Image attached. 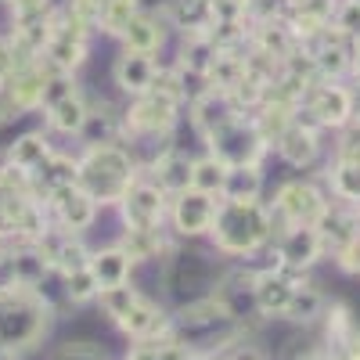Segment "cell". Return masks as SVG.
I'll return each mask as SVG.
<instances>
[{"label":"cell","mask_w":360,"mask_h":360,"mask_svg":"<svg viewBox=\"0 0 360 360\" xmlns=\"http://www.w3.org/2000/svg\"><path fill=\"white\" fill-rule=\"evenodd\" d=\"M295 119L317 130H342L353 123V90L339 79H317L295 108Z\"/></svg>","instance_id":"7"},{"label":"cell","mask_w":360,"mask_h":360,"mask_svg":"<svg viewBox=\"0 0 360 360\" xmlns=\"http://www.w3.org/2000/svg\"><path fill=\"white\" fill-rule=\"evenodd\" d=\"M227 169H231V166H227L224 159H217L213 152L198 155V159H195V173H191V188H198V191H205V195L220 198V195H224Z\"/></svg>","instance_id":"38"},{"label":"cell","mask_w":360,"mask_h":360,"mask_svg":"<svg viewBox=\"0 0 360 360\" xmlns=\"http://www.w3.org/2000/svg\"><path fill=\"white\" fill-rule=\"evenodd\" d=\"M0 238L11 245V220H8V195H4V188H0Z\"/></svg>","instance_id":"50"},{"label":"cell","mask_w":360,"mask_h":360,"mask_svg":"<svg viewBox=\"0 0 360 360\" xmlns=\"http://www.w3.org/2000/svg\"><path fill=\"white\" fill-rule=\"evenodd\" d=\"M270 238H274V224H270V205L263 202H227L220 198L213 227H209V242L220 256L245 259L259 252Z\"/></svg>","instance_id":"2"},{"label":"cell","mask_w":360,"mask_h":360,"mask_svg":"<svg viewBox=\"0 0 360 360\" xmlns=\"http://www.w3.org/2000/svg\"><path fill=\"white\" fill-rule=\"evenodd\" d=\"M115 209H119V217H123V227L152 231V227H162L169 220V195L148 173H141Z\"/></svg>","instance_id":"11"},{"label":"cell","mask_w":360,"mask_h":360,"mask_svg":"<svg viewBox=\"0 0 360 360\" xmlns=\"http://www.w3.org/2000/svg\"><path fill=\"white\" fill-rule=\"evenodd\" d=\"M159 15L169 29H180V33H209L213 29V8L202 0H166Z\"/></svg>","instance_id":"27"},{"label":"cell","mask_w":360,"mask_h":360,"mask_svg":"<svg viewBox=\"0 0 360 360\" xmlns=\"http://www.w3.org/2000/svg\"><path fill=\"white\" fill-rule=\"evenodd\" d=\"M101 310L112 317V321H119V317H127L130 314V307L141 299V292L127 281V285H112V288H101Z\"/></svg>","instance_id":"41"},{"label":"cell","mask_w":360,"mask_h":360,"mask_svg":"<svg viewBox=\"0 0 360 360\" xmlns=\"http://www.w3.org/2000/svg\"><path fill=\"white\" fill-rule=\"evenodd\" d=\"M299 285V274L285 266H266V270H256V307H259V317H285L288 303H292V292Z\"/></svg>","instance_id":"17"},{"label":"cell","mask_w":360,"mask_h":360,"mask_svg":"<svg viewBox=\"0 0 360 360\" xmlns=\"http://www.w3.org/2000/svg\"><path fill=\"white\" fill-rule=\"evenodd\" d=\"M8 249H11V245L4 242V238H0V266H4V259H8Z\"/></svg>","instance_id":"52"},{"label":"cell","mask_w":360,"mask_h":360,"mask_svg":"<svg viewBox=\"0 0 360 360\" xmlns=\"http://www.w3.org/2000/svg\"><path fill=\"white\" fill-rule=\"evenodd\" d=\"M8 11H11V29H22V25H47L58 8L51 0H15Z\"/></svg>","instance_id":"40"},{"label":"cell","mask_w":360,"mask_h":360,"mask_svg":"<svg viewBox=\"0 0 360 360\" xmlns=\"http://www.w3.org/2000/svg\"><path fill=\"white\" fill-rule=\"evenodd\" d=\"M295 108L299 105H285V101H274V98H266L256 112H252V119H256V127H259V134L266 137V144L274 148L278 141H281V134L295 123Z\"/></svg>","instance_id":"35"},{"label":"cell","mask_w":360,"mask_h":360,"mask_svg":"<svg viewBox=\"0 0 360 360\" xmlns=\"http://www.w3.org/2000/svg\"><path fill=\"white\" fill-rule=\"evenodd\" d=\"M90 270L94 278L101 281V288H112V285H127L130 281V270H134V259L123 252V245H108V249H98L90 256Z\"/></svg>","instance_id":"31"},{"label":"cell","mask_w":360,"mask_h":360,"mask_svg":"<svg viewBox=\"0 0 360 360\" xmlns=\"http://www.w3.org/2000/svg\"><path fill=\"white\" fill-rule=\"evenodd\" d=\"M51 360H108V353L94 342H62L51 353Z\"/></svg>","instance_id":"46"},{"label":"cell","mask_w":360,"mask_h":360,"mask_svg":"<svg viewBox=\"0 0 360 360\" xmlns=\"http://www.w3.org/2000/svg\"><path fill=\"white\" fill-rule=\"evenodd\" d=\"M263 195V166H231L224 180V195L227 202H259Z\"/></svg>","instance_id":"36"},{"label":"cell","mask_w":360,"mask_h":360,"mask_svg":"<svg viewBox=\"0 0 360 360\" xmlns=\"http://www.w3.org/2000/svg\"><path fill=\"white\" fill-rule=\"evenodd\" d=\"M324 191L314 184V180H285V184L274 191V205H270V224H274V234L295 224H321V217L328 213Z\"/></svg>","instance_id":"9"},{"label":"cell","mask_w":360,"mask_h":360,"mask_svg":"<svg viewBox=\"0 0 360 360\" xmlns=\"http://www.w3.org/2000/svg\"><path fill=\"white\" fill-rule=\"evenodd\" d=\"M335 159L360 162V119H353L349 127H342V137H339V148H335Z\"/></svg>","instance_id":"48"},{"label":"cell","mask_w":360,"mask_h":360,"mask_svg":"<svg viewBox=\"0 0 360 360\" xmlns=\"http://www.w3.org/2000/svg\"><path fill=\"white\" fill-rule=\"evenodd\" d=\"M166 18L159 11H144L130 22V29L123 33V51H137V54H159L166 44Z\"/></svg>","instance_id":"26"},{"label":"cell","mask_w":360,"mask_h":360,"mask_svg":"<svg viewBox=\"0 0 360 360\" xmlns=\"http://www.w3.org/2000/svg\"><path fill=\"white\" fill-rule=\"evenodd\" d=\"M76 162H79L76 184L98 205H119L123 195L130 191V184L141 176V166H137V159L130 155V148L123 141L83 148V152L76 155Z\"/></svg>","instance_id":"3"},{"label":"cell","mask_w":360,"mask_h":360,"mask_svg":"<svg viewBox=\"0 0 360 360\" xmlns=\"http://www.w3.org/2000/svg\"><path fill=\"white\" fill-rule=\"evenodd\" d=\"M180 108H184V98L162 86H152L148 94L130 98V105L123 108V141L127 137H173L180 123Z\"/></svg>","instance_id":"5"},{"label":"cell","mask_w":360,"mask_h":360,"mask_svg":"<svg viewBox=\"0 0 360 360\" xmlns=\"http://www.w3.org/2000/svg\"><path fill=\"white\" fill-rule=\"evenodd\" d=\"M217 205L220 198L205 195L198 188H188L169 198V224L176 231V238H209V227H213V217H217Z\"/></svg>","instance_id":"14"},{"label":"cell","mask_w":360,"mask_h":360,"mask_svg":"<svg viewBox=\"0 0 360 360\" xmlns=\"http://www.w3.org/2000/svg\"><path fill=\"white\" fill-rule=\"evenodd\" d=\"M202 4H209V8H213V4H217V0H202Z\"/></svg>","instance_id":"54"},{"label":"cell","mask_w":360,"mask_h":360,"mask_svg":"<svg viewBox=\"0 0 360 360\" xmlns=\"http://www.w3.org/2000/svg\"><path fill=\"white\" fill-rule=\"evenodd\" d=\"M37 62V58H33ZM22 65H29V58H22V51L15 47V40L8 33H0V86H4Z\"/></svg>","instance_id":"45"},{"label":"cell","mask_w":360,"mask_h":360,"mask_svg":"<svg viewBox=\"0 0 360 360\" xmlns=\"http://www.w3.org/2000/svg\"><path fill=\"white\" fill-rule=\"evenodd\" d=\"M188 108H191V127L202 134V141H205L209 134H217L224 123H231L234 115H245V112H238V105L231 101L227 90H209L205 98H198V101L188 105Z\"/></svg>","instance_id":"24"},{"label":"cell","mask_w":360,"mask_h":360,"mask_svg":"<svg viewBox=\"0 0 360 360\" xmlns=\"http://www.w3.org/2000/svg\"><path fill=\"white\" fill-rule=\"evenodd\" d=\"M123 141V112L108 101H90L86 123L79 130V144L94 148V144H115Z\"/></svg>","instance_id":"22"},{"label":"cell","mask_w":360,"mask_h":360,"mask_svg":"<svg viewBox=\"0 0 360 360\" xmlns=\"http://www.w3.org/2000/svg\"><path fill=\"white\" fill-rule=\"evenodd\" d=\"M332 29L342 33L346 40L360 37V0H339L332 11Z\"/></svg>","instance_id":"44"},{"label":"cell","mask_w":360,"mask_h":360,"mask_svg":"<svg viewBox=\"0 0 360 360\" xmlns=\"http://www.w3.org/2000/svg\"><path fill=\"white\" fill-rule=\"evenodd\" d=\"M119 245H123V252L134 259V263H148V259H166L173 252L169 238L162 227H152V231H123V238H119Z\"/></svg>","instance_id":"28"},{"label":"cell","mask_w":360,"mask_h":360,"mask_svg":"<svg viewBox=\"0 0 360 360\" xmlns=\"http://www.w3.org/2000/svg\"><path fill=\"white\" fill-rule=\"evenodd\" d=\"M353 115L360 119V79H356V86H353Z\"/></svg>","instance_id":"51"},{"label":"cell","mask_w":360,"mask_h":360,"mask_svg":"<svg viewBox=\"0 0 360 360\" xmlns=\"http://www.w3.org/2000/svg\"><path fill=\"white\" fill-rule=\"evenodd\" d=\"M205 152H213L227 166H263L270 144L259 134L252 115H234L231 123H224L217 134L205 137Z\"/></svg>","instance_id":"8"},{"label":"cell","mask_w":360,"mask_h":360,"mask_svg":"<svg viewBox=\"0 0 360 360\" xmlns=\"http://www.w3.org/2000/svg\"><path fill=\"white\" fill-rule=\"evenodd\" d=\"M65 11H69L72 18H79L83 25L98 29V22H101V11H105V0H69V4H65Z\"/></svg>","instance_id":"47"},{"label":"cell","mask_w":360,"mask_h":360,"mask_svg":"<svg viewBox=\"0 0 360 360\" xmlns=\"http://www.w3.org/2000/svg\"><path fill=\"white\" fill-rule=\"evenodd\" d=\"M217 249L213 252H198V249H173L162 263H166V285L169 292H188V303L195 299L213 295L217 281L224 278V270L217 263Z\"/></svg>","instance_id":"6"},{"label":"cell","mask_w":360,"mask_h":360,"mask_svg":"<svg viewBox=\"0 0 360 360\" xmlns=\"http://www.w3.org/2000/svg\"><path fill=\"white\" fill-rule=\"evenodd\" d=\"M278 148V155L288 162V166H295V169H307V166H314L317 162V155H321V130L317 127H307V123H295L281 134V141L274 144Z\"/></svg>","instance_id":"20"},{"label":"cell","mask_w":360,"mask_h":360,"mask_svg":"<svg viewBox=\"0 0 360 360\" xmlns=\"http://www.w3.org/2000/svg\"><path fill=\"white\" fill-rule=\"evenodd\" d=\"M51 152H54L51 137H47L44 130H29V134H22V137H15V141L8 144L4 162H11V166H18V169H29V173H33Z\"/></svg>","instance_id":"30"},{"label":"cell","mask_w":360,"mask_h":360,"mask_svg":"<svg viewBox=\"0 0 360 360\" xmlns=\"http://www.w3.org/2000/svg\"><path fill=\"white\" fill-rule=\"evenodd\" d=\"M324 310H328V299H324L314 285L299 281V285H295V292H292V303H288L285 317H288V321H295V324H310V321H317Z\"/></svg>","instance_id":"37"},{"label":"cell","mask_w":360,"mask_h":360,"mask_svg":"<svg viewBox=\"0 0 360 360\" xmlns=\"http://www.w3.org/2000/svg\"><path fill=\"white\" fill-rule=\"evenodd\" d=\"M169 335L188 346L191 353H213L220 356L231 342L242 339V324H238L213 295L184 303L173 317H169Z\"/></svg>","instance_id":"4"},{"label":"cell","mask_w":360,"mask_h":360,"mask_svg":"<svg viewBox=\"0 0 360 360\" xmlns=\"http://www.w3.org/2000/svg\"><path fill=\"white\" fill-rule=\"evenodd\" d=\"M220 360H227V356H220Z\"/></svg>","instance_id":"56"},{"label":"cell","mask_w":360,"mask_h":360,"mask_svg":"<svg viewBox=\"0 0 360 360\" xmlns=\"http://www.w3.org/2000/svg\"><path fill=\"white\" fill-rule=\"evenodd\" d=\"M90 33H94V29L83 25L79 18H72L65 8L54 11V18H51V40H47L40 58L54 72H72L76 76V69L86 62V54H90Z\"/></svg>","instance_id":"10"},{"label":"cell","mask_w":360,"mask_h":360,"mask_svg":"<svg viewBox=\"0 0 360 360\" xmlns=\"http://www.w3.org/2000/svg\"><path fill=\"white\" fill-rule=\"evenodd\" d=\"M328 191L339 205H353L360 209V162L349 159H335L328 166Z\"/></svg>","instance_id":"34"},{"label":"cell","mask_w":360,"mask_h":360,"mask_svg":"<svg viewBox=\"0 0 360 360\" xmlns=\"http://www.w3.org/2000/svg\"><path fill=\"white\" fill-rule=\"evenodd\" d=\"M8 263H11V274H15L18 285H33V288H40L44 278L54 274L51 263L44 259V252H40L37 245H11V249H8Z\"/></svg>","instance_id":"32"},{"label":"cell","mask_w":360,"mask_h":360,"mask_svg":"<svg viewBox=\"0 0 360 360\" xmlns=\"http://www.w3.org/2000/svg\"><path fill=\"white\" fill-rule=\"evenodd\" d=\"M65 281V295H69V303H90V299H98L101 295V281L94 278V270H76V274L62 278Z\"/></svg>","instance_id":"43"},{"label":"cell","mask_w":360,"mask_h":360,"mask_svg":"<svg viewBox=\"0 0 360 360\" xmlns=\"http://www.w3.org/2000/svg\"><path fill=\"white\" fill-rule=\"evenodd\" d=\"M217 40L213 33H184L180 37V51H176V65H184V69H195V72H209L217 62Z\"/></svg>","instance_id":"33"},{"label":"cell","mask_w":360,"mask_h":360,"mask_svg":"<svg viewBox=\"0 0 360 360\" xmlns=\"http://www.w3.org/2000/svg\"><path fill=\"white\" fill-rule=\"evenodd\" d=\"M0 4H4V8H11V4H15V0H0Z\"/></svg>","instance_id":"53"},{"label":"cell","mask_w":360,"mask_h":360,"mask_svg":"<svg viewBox=\"0 0 360 360\" xmlns=\"http://www.w3.org/2000/svg\"><path fill=\"white\" fill-rule=\"evenodd\" d=\"M317 231H321L324 252L339 256L342 249H349L356 238H360V213H356L353 205H328V213L321 217Z\"/></svg>","instance_id":"19"},{"label":"cell","mask_w":360,"mask_h":360,"mask_svg":"<svg viewBox=\"0 0 360 360\" xmlns=\"http://www.w3.org/2000/svg\"><path fill=\"white\" fill-rule=\"evenodd\" d=\"M51 317L54 310L44 288L18 281L0 288V349H4V356L37 349L51 332Z\"/></svg>","instance_id":"1"},{"label":"cell","mask_w":360,"mask_h":360,"mask_svg":"<svg viewBox=\"0 0 360 360\" xmlns=\"http://www.w3.org/2000/svg\"><path fill=\"white\" fill-rule=\"evenodd\" d=\"M44 205H47V213H51V224H54V227H62V231H69V234H83V231H90V227H94V220H98V209H101L94 198H90V195L79 188V184L47 195Z\"/></svg>","instance_id":"15"},{"label":"cell","mask_w":360,"mask_h":360,"mask_svg":"<svg viewBox=\"0 0 360 360\" xmlns=\"http://www.w3.org/2000/svg\"><path fill=\"white\" fill-rule=\"evenodd\" d=\"M148 176L155 180V184L173 198V195H180V191H188L191 188V173H195V159L191 155H184L180 148H169V152H162L152 166L144 169Z\"/></svg>","instance_id":"21"},{"label":"cell","mask_w":360,"mask_h":360,"mask_svg":"<svg viewBox=\"0 0 360 360\" xmlns=\"http://www.w3.org/2000/svg\"><path fill=\"white\" fill-rule=\"evenodd\" d=\"M86 112H90V98L83 94V90H76L72 98L58 101L54 108L44 112V123L54 130V134H65V137H79L83 123H86Z\"/></svg>","instance_id":"29"},{"label":"cell","mask_w":360,"mask_h":360,"mask_svg":"<svg viewBox=\"0 0 360 360\" xmlns=\"http://www.w3.org/2000/svg\"><path fill=\"white\" fill-rule=\"evenodd\" d=\"M0 356H4V349H0Z\"/></svg>","instance_id":"55"},{"label":"cell","mask_w":360,"mask_h":360,"mask_svg":"<svg viewBox=\"0 0 360 360\" xmlns=\"http://www.w3.org/2000/svg\"><path fill=\"white\" fill-rule=\"evenodd\" d=\"M79 90V83H76V76L72 72H47V79H44V94H40V112H47V108H54L58 101H65V98H72Z\"/></svg>","instance_id":"42"},{"label":"cell","mask_w":360,"mask_h":360,"mask_svg":"<svg viewBox=\"0 0 360 360\" xmlns=\"http://www.w3.org/2000/svg\"><path fill=\"white\" fill-rule=\"evenodd\" d=\"M137 15H141V0H105V11H101L98 29H101L105 37L123 40V33L130 29V22Z\"/></svg>","instance_id":"39"},{"label":"cell","mask_w":360,"mask_h":360,"mask_svg":"<svg viewBox=\"0 0 360 360\" xmlns=\"http://www.w3.org/2000/svg\"><path fill=\"white\" fill-rule=\"evenodd\" d=\"M274 263L292 270V274H303L307 266H314L324 256V242H321V231L314 224H295L278 231L274 238Z\"/></svg>","instance_id":"13"},{"label":"cell","mask_w":360,"mask_h":360,"mask_svg":"<svg viewBox=\"0 0 360 360\" xmlns=\"http://www.w3.org/2000/svg\"><path fill=\"white\" fill-rule=\"evenodd\" d=\"M155 72H159V58L155 54H137V51H123L112 65V79L127 98L148 94L155 83Z\"/></svg>","instance_id":"18"},{"label":"cell","mask_w":360,"mask_h":360,"mask_svg":"<svg viewBox=\"0 0 360 360\" xmlns=\"http://www.w3.org/2000/svg\"><path fill=\"white\" fill-rule=\"evenodd\" d=\"M115 324L123 328L134 342H137V339H162V335H169V317H166V310H162L159 303H152L148 295H141L137 303L130 307V314L119 317Z\"/></svg>","instance_id":"23"},{"label":"cell","mask_w":360,"mask_h":360,"mask_svg":"<svg viewBox=\"0 0 360 360\" xmlns=\"http://www.w3.org/2000/svg\"><path fill=\"white\" fill-rule=\"evenodd\" d=\"M335 259H339V266H342V270H349V274H356V278H360V238H356V242H353L349 249H342Z\"/></svg>","instance_id":"49"},{"label":"cell","mask_w":360,"mask_h":360,"mask_svg":"<svg viewBox=\"0 0 360 360\" xmlns=\"http://www.w3.org/2000/svg\"><path fill=\"white\" fill-rule=\"evenodd\" d=\"M33 176V188H37V195L40 198H47V195H54V191H62V188H72L76 184V176H79V162H76V155H65V152H54L29 173Z\"/></svg>","instance_id":"25"},{"label":"cell","mask_w":360,"mask_h":360,"mask_svg":"<svg viewBox=\"0 0 360 360\" xmlns=\"http://www.w3.org/2000/svg\"><path fill=\"white\" fill-rule=\"evenodd\" d=\"M213 299L238 321V324H249L259 317L256 307V270H224V278L213 288Z\"/></svg>","instance_id":"16"},{"label":"cell","mask_w":360,"mask_h":360,"mask_svg":"<svg viewBox=\"0 0 360 360\" xmlns=\"http://www.w3.org/2000/svg\"><path fill=\"white\" fill-rule=\"evenodd\" d=\"M47 72H51V65L44 62V58H37V62L22 65L4 86H0V123H11V119L40 108Z\"/></svg>","instance_id":"12"}]
</instances>
